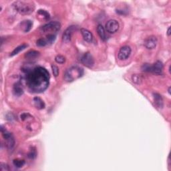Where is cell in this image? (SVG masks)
I'll use <instances>...</instances> for the list:
<instances>
[{"mask_svg":"<svg viewBox=\"0 0 171 171\" xmlns=\"http://www.w3.org/2000/svg\"><path fill=\"white\" fill-rule=\"evenodd\" d=\"M22 70L25 74L24 79L26 84L31 92H41L47 88L49 85L50 74L45 68L27 67Z\"/></svg>","mask_w":171,"mask_h":171,"instance_id":"6da1fadb","label":"cell"},{"mask_svg":"<svg viewBox=\"0 0 171 171\" xmlns=\"http://www.w3.org/2000/svg\"><path fill=\"white\" fill-rule=\"evenodd\" d=\"M12 6L16 11H18L20 14H23V15L30 14L35 9L34 5L30 2L18 1L14 2Z\"/></svg>","mask_w":171,"mask_h":171,"instance_id":"7a4b0ae2","label":"cell"},{"mask_svg":"<svg viewBox=\"0 0 171 171\" xmlns=\"http://www.w3.org/2000/svg\"><path fill=\"white\" fill-rule=\"evenodd\" d=\"M84 70L82 68L74 66L68 69L64 74V79L67 82H72L82 76Z\"/></svg>","mask_w":171,"mask_h":171,"instance_id":"3957f363","label":"cell"},{"mask_svg":"<svg viewBox=\"0 0 171 171\" xmlns=\"http://www.w3.org/2000/svg\"><path fill=\"white\" fill-rule=\"evenodd\" d=\"M61 28L60 24L58 21H50L48 24L42 26L41 30L44 33H49V34H53V33H56L60 30Z\"/></svg>","mask_w":171,"mask_h":171,"instance_id":"277c9868","label":"cell"},{"mask_svg":"<svg viewBox=\"0 0 171 171\" xmlns=\"http://www.w3.org/2000/svg\"><path fill=\"white\" fill-rule=\"evenodd\" d=\"M1 133L2 136H3L4 138L6 141V146L8 147V149L11 150V149L13 148L15 145V140H14V137H12V134L9 133V132L6 130V128H4L3 126H1Z\"/></svg>","mask_w":171,"mask_h":171,"instance_id":"5b68a950","label":"cell"},{"mask_svg":"<svg viewBox=\"0 0 171 171\" xmlns=\"http://www.w3.org/2000/svg\"><path fill=\"white\" fill-rule=\"evenodd\" d=\"M81 62L82 64H84L85 66L88 68H92L94 64V58L91 55V53L89 52H86L82 56Z\"/></svg>","mask_w":171,"mask_h":171,"instance_id":"8992f818","label":"cell"},{"mask_svg":"<svg viewBox=\"0 0 171 171\" xmlns=\"http://www.w3.org/2000/svg\"><path fill=\"white\" fill-rule=\"evenodd\" d=\"M131 53V48L128 46H125L120 49L118 52V59L120 60H125L129 58Z\"/></svg>","mask_w":171,"mask_h":171,"instance_id":"52a82bcc","label":"cell"},{"mask_svg":"<svg viewBox=\"0 0 171 171\" xmlns=\"http://www.w3.org/2000/svg\"><path fill=\"white\" fill-rule=\"evenodd\" d=\"M119 28V24L115 19L109 20L106 24V30L110 33H114L118 31Z\"/></svg>","mask_w":171,"mask_h":171,"instance_id":"ba28073f","label":"cell"},{"mask_svg":"<svg viewBox=\"0 0 171 171\" xmlns=\"http://www.w3.org/2000/svg\"><path fill=\"white\" fill-rule=\"evenodd\" d=\"M163 70V64L160 61H157L152 66H150V72L156 75L162 74Z\"/></svg>","mask_w":171,"mask_h":171,"instance_id":"9c48e42d","label":"cell"},{"mask_svg":"<svg viewBox=\"0 0 171 171\" xmlns=\"http://www.w3.org/2000/svg\"><path fill=\"white\" fill-rule=\"evenodd\" d=\"M157 44V38L155 36H150L145 41V46L147 49H154Z\"/></svg>","mask_w":171,"mask_h":171,"instance_id":"30bf717a","label":"cell"},{"mask_svg":"<svg viewBox=\"0 0 171 171\" xmlns=\"http://www.w3.org/2000/svg\"><path fill=\"white\" fill-rule=\"evenodd\" d=\"M74 30V26H70L68 29L66 30L64 33H63L62 36V40L66 43H68L71 40V38H72V34Z\"/></svg>","mask_w":171,"mask_h":171,"instance_id":"8fae6325","label":"cell"},{"mask_svg":"<svg viewBox=\"0 0 171 171\" xmlns=\"http://www.w3.org/2000/svg\"><path fill=\"white\" fill-rule=\"evenodd\" d=\"M81 33L84 38V40L88 43H91L93 40V36L92 33L89 30H86L85 28L81 29Z\"/></svg>","mask_w":171,"mask_h":171,"instance_id":"7c38bea8","label":"cell"},{"mask_svg":"<svg viewBox=\"0 0 171 171\" xmlns=\"http://www.w3.org/2000/svg\"><path fill=\"white\" fill-rule=\"evenodd\" d=\"M37 18L40 20H48L50 18V14L47 11L43 10V9H40L37 13Z\"/></svg>","mask_w":171,"mask_h":171,"instance_id":"4fadbf2b","label":"cell"},{"mask_svg":"<svg viewBox=\"0 0 171 171\" xmlns=\"http://www.w3.org/2000/svg\"><path fill=\"white\" fill-rule=\"evenodd\" d=\"M154 100H155V104L156 106L158 108H162L163 107V100L162 96H160L159 94L157 93H154Z\"/></svg>","mask_w":171,"mask_h":171,"instance_id":"5bb4252c","label":"cell"},{"mask_svg":"<svg viewBox=\"0 0 171 171\" xmlns=\"http://www.w3.org/2000/svg\"><path fill=\"white\" fill-rule=\"evenodd\" d=\"M14 94L17 96H20L24 94V90L21 87V85L20 84V83L18 82L14 85Z\"/></svg>","mask_w":171,"mask_h":171,"instance_id":"9a60e30c","label":"cell"},{"mask_svg":"<svg viewBox=\"0 0 171 171\" xmlns=\"http://www.w3.org/2000/svg\"><path fill=\"white\" fill-rule=\"evenodd\" d=\"M33 102H34V106H36V108L38 110H41L45 108V104L41 98L38 97H36L33 98Z\"/></svg>","mask_w":171,"mask_h":171,"instance_id":"2e32d148","label":"cell"},{"mask_svg":"<svg viewBox=\"0 0 171 171\" xmlns=\"http://www.w3.org/2000/svg\"><path fill=\"white\" fill-rule=\"evenodd\" d=\"M21 26L24 32H28L32 27V22L30 20H25L21 23Z\"/></svg>","mask_w":171,"mask_h":171,"instance_id":"e0dca14e","label":"cell"},{"mask_svg":"<svg viewBox=\"0 0 171 171\" xmlns=\"http://www.w3.org/2000/svg\"><path fill=\"white\" fill-rule=\"evenodd\" d=\"M97 31L100 36V38H101V40L104 41L106 40V32H105V30H104V27L102 26V25H101V24H99V25L98 26Z\"/></svg>","mask_w":171,"mask_h":171,"instance_id":"ac0fdd59","label":"cell"},{"mask_svg":"<svg viewBox=\"0 0 171 171\" xmlns=\"http://www.w3.org/2000/svg\"><path fill=\"white\" fill-rule=\"evenodd\" d=\"M27 47H28V45L26 44V43H24V44H21L20 46H19L18 47H17L16 48L14 49V50L11 53L10 56H11V57H12V56L17 55L18 53L20 52L21 51L24 50V49H26Z\"/></svg>","mask_w":171,"mask_h":171,"instance_id":"d6986e66","label":"cell"},{"mask_svg":"<svg viewBox=\"0 0 171 171\" xmlns=\"http://www.w3.org/2000/svg\"><path fill=\"white\" fill-rule=\"evenodd\" d=\"M40 55V52H37V51H30L26 53L25 57L28 59H33V58H37L38 56Z\"/></svg>","mask_w":171,"mask_h":171,"instance_id":"ffe728a7","label":"cell"},{"mask_svg":"<svg viewBox=\"0 0 171 171\" xmlns=\"http://www.w3.org/2000/svg\"><path fill=\"white\" fill-rule=\"evenodd\" d=\"M25 160H21V159H14L13 161L14 165L15 166L16 168H21L23 166L25 165Z\"/></svg>","mask_w":171,"mask_h":171,"instance_id":"44dd1931","label":"cell"},{"mask_svg":"<svg viewBox=\"0 0 171 171\" xmlns=\"http://www.w3.org/2000/svg\"><path fill=\"white\" fill-rule=\"evenodd\" d=\"M28 156L29 158H30V159H35L36 158V156H37V152H36V148H32L30 150V152H28Z\"/></svg>","mask_w":171,"mask_h":171,"instance_id":"7402d4cb","label":"cell"},{"mask_svg":"<svg viewBox=\"0 0 171 171\" xmlns=\"http://www.w3.org/2000/svg\"><path fill=\"white\" fill-rule=\"evenodd\" d=\"M36 44H37L38 46H40V47H43V46H45L47 44H48V43L47 40H46V39L41 38V39H39V40L37 41Z\"/></svg>","mask_w":171,"mask_h":171,"instance_id":"603a6c76","label":"cell"},{"mask_svg":"<svg viewBox=\"0 0 171 171\" xmlns=\"http://www.w3.org/2000/svg\"><path fill=\"white\" fill-rule=\"evenodd\" d=\"M55 60H56V62L58 63H63L65 62V61H66V58L63 57V56H61V55H58L56 56V57L55 58Z\"/></svg>","mask_w":171,"mask_h":171,"instance_id":"cb8c5ba5","label":"cell"},{"mask_svg":"<svg viewBox=\"0 0 171 171\" xmlns=\"http://www.w3.org/2000/svg\"><path fill=\"white\" fill-rule=\"evenodd\" d=\"M132 80H133V81L134 82L136 83V84H139V83H140L142 80L140 76L138 74L133 75V76H132Z\"/></svg>","mask_w":171,"mask_h":171,"instance_id":"d4e9b609","label":"cell"},{"mask_svg":"<svg viewBox=\"0 0 171 171\" xmlns=\"http://www.w3.org/2000/svg\"><path fill=\"white\" fill-rule=\"evenodd\" d=\"M52 72H53V74L54 75V76L57 77L58 74H59V69H58V68L56 66V65H52Z\"/></svg>","mask_w":171,"mask_h":171,"instance_id":"484cf974","label":"cell"},{"mask_svg":"<svg viewBox=\"0 0 171 171\" xmlns=\"http://www.w3.org/2000/svg\"><path fill=\"white\" fill-rule=\"evenodd\" d=\"M1 171L9 170V166L8 165H6V163H1Z\"/></svg>","mask_w":171,"mask_h":171,"instance_id":"4316f807","label":"cell"},{"mask_svg":"<svg viewBox=\"0 0 171 171\" xmlns=\"http://www.w3.org/2000/svg\"><path fill=\"white\" fill-rule=\"evenodd\" d=\"M167 35H168V36H170V28H168V29Z\"/></svg>","mask_w":171,"mask_h":171,"instance_id":"83f0119b","label":"cell"},{"mask_svg":"<svg viewBox=\"0 0 171 171\" xmlns=\"http://www.w3.org/2000/svg\"><path fill=\"white\" fill-rule=\"evenodd\" d=\"M170 88H168V93H169V94H170Z\"/></svg>","mask_w":171,"mask_h":171,"instance_id":"f1b7e54d","label":"cell"}]
</instances>
